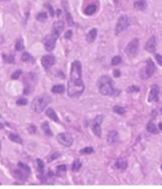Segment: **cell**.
Wrapping results in <instances>:
<instances>
[{
    "label": "cell",
    "mask_w": 162,
    "mask_h": 189,
    "mask_svg": "<svg viewBox=\"0 0 162 189\" xmlns=\"http://www.w3.org/2000/svg\"><path fill=\"white\" fill-rule=\"evenodd\" d=\"M85 90V84L82 79V64L80 61H74L71 66V73L68 82L69 96H80Z\"/></svg>",
    "instance_id": "6da1fadb"
},
{
    "label": "cell",
    "mask_w": 162,
    "mask_h": 189,
    "mask_svg": "<svg viewBox=\"0 0 162 189\" xmlns=\"http://www.w3.org/2000/svg\"><path fill=\"white\" fill-rule=\"evenodd\" d=\"M98 87L100 93L103 95L117 96V95L120 94V91L115 88V84H114V81L112 80V78L107 76V75L100 77L98 81Z\"/></svg>",
    "instance_id": "7a4b0ae2"
},
{
    "label": "cell",
    "mask_w": 162,
    "mask_h": 189,
    "mask_svg": "<svg viewBox=\"0 0 162 189\" xmlns=\"http://www.w3.org/2000/svg\"><path fill=\"white\" fill-rule=\"evenodd\" d=\"M49 102H51V97L47 94H42L34 98L31 103V108L34 112L41 113L46 109Z\"/></svg>",
    "instance_id": "3957f363"
},
{
    "label": "cell",
    "mask_w": 162,
    "mask_h": 189,
    "mask_svg": "<svg viewBox=\"0 0 162 189\" xmlns=\"http://www.w3.org/2000/svg\"><path fill=\"white\" fill-rule=\"evenodd\" d=\"M155 65H154V63L152 62L151 59H148L146 62V66L143 68V69L141 70L140 72V77L142 79H149L152 75L154 74V72H155Z\"/></svg>",
    "instance_id": "277c9868"
},
{
    "label": "cell",
    "mask_w": 162,
    "mask_h": 189,
    "mask_svg": "<svg viewBox=\"0 0 162 189\" xmlns=\"http://www.w3.org/2000/svg\"><path fill=\"white\" fill-rule=\"evenodd\" d=\"M129 24H130V21H129V17L127 15H121L118 18V21H117L116 27H115V34H119L121 32H125L127 29L129 27Z\"/></svg>",
    "instance_id": "5b68a950"
},
{
    "label": "cell",
    "mask_w": 162,
    "mask_h": 189,
    "mask_svg": "<svg viewBox=\"0 0 162 189\" xmlns=\"http://www.w3.org/2000/svg\"><path fill=\"white\" fill-rule=\"evenodd\" d=\"M138 49H139V40L135 37V39H133L132 41L129 42V44L127 45L125 49V52L129 56H135L137 52H138Z\"/></svg>",
    "instance_id": "8992f818"
},
{
    "label": "cell",
    "mask_w": 162,
    "mask_h": 189,
    "mask_svg": "<svg viewBox=\"0 0 162 189\" xmlns=\"http://www.w3.org/2000/svg\"><path fill=\"white\" fill-rule=\"evenodd\" d=\"M56 138H58V142L61 144V145L64 146V147H71L74 143L73 137H72L71 135H69V133H59V135H58Z\"/></svg>",
    "instance_id": "52a82bcc"
},
{
    "label": "cell",
    "mask_w": 162,
    "mask_h": 189,
    "mask_svg": "<svg viewBox=\"0 0 162 189\" xmlns=\"http://www.w3.org/2000/svg\"><path fill=\"white\" fill-rule=\"evenodd\" d=\"M103 115H98L96 118H95L93 125H92V130H93V133L97 136L98 138H101L102 136V130H101V125L103 122Z\"/></svg>",
    "instance_id": "ba28073f"
},
{
    "label": "cell",
    "mask_w": 162,
    "mask_h": 189,
    "mask_svg": "<svg viewBox=\"0 0 162 189\" xmlns=\"http://www.w3.org/2000/svg\"><path fill=\"white\" fill-rule=\"evenodd\" d=\"M56 40H58V39H56V37L52 36L51 34L44 37V39H43V45H44V48H46V51L51 52V51H52V50L54 49Z\"/></svg>",
    "instance_id": "9c48e42d"
},
{
    "label": "cell",
    "mask_w": 162,
    "mask_h": 189,
    "mask_svg": "<svg viewBox=\"0 0 162 189\" xmlns=\"http://www.w3.org/2000/svg\"><path fill=\"white\" fill-rule=\"evenodd\" d=\"M64 21H56L54 23V26H52V32H51V34L54 37H56V39L61 36V34L64 31Z\"/></svg>",
    "instance_id": "30bf717a"
},
{
    "label": "cell",
    "mask_w": 162,
    "mask_h": 189,
    "mask_svg": "<svg viewBox=\"0 0 162 189\" xmlns=\"http://www.w3.org/2000/svg\"><path fill=\"white\" fill-rule=\"evenodd\" d=\"M54 63H56V58L51 55H46V56H43L41 58V64L46 70H48L51 66H54Z\"/></svg>",
    "instance_id": "8fae6325"
},
{
    "label": "cell",
    "mask_w": 162,
    "mask_h": 189,
    "mask_svg": "<svg viewBox=\"0 0 162 189\" xmlns=\"http://www.w3.org/2000/svg\"><path fill=\"white\" fill-rule=\"evenodd\" d=\"M159 87L157 85H153L150 90V93H149V97H148V101L149 102H157L159 100Z\"/></svg>",
    "instance_id": "7c38bea8"
},
{
    "label": "cell",
    "mask_w": 162,
    "mask_h": 189,
    "mask_svg": "<svg viewBox=\"0 0 162 189\" xmlns=\"http://www.w3.org/2000/svg\"><path fill=\"white\" fill-rule=\"evenodd\" d=\"M156 46H157V39L155 36H152L148 40V42H146L145 50L149 53H154L156 51Z\"/></svg>",
    "instance_id": "4fadbf2b"
},
{
    "label": "cell",
    "mask_w": 162,
    "mask_h": 189,
    "mask_svg": "<svg viewBox=\"0 0 162 189\" xmlns=\"http://www.w3.org/2000/svg\"><path fill=\"white\" fill-rule=\"evenodd\" d=\"M107 141H108L109 144L113 145V144H116L119 141V135L116 130H111L110 133H108V137H107Z\"/></svg>",
    "instance_id": "5bb4252c"
},
{
    "label": "cell",
    "mask_w": 162,
    "mask_h": 189,
    "mask_svg": "<svg viewBox=\"0 0 162 189\" xmlns=\"http://www.w3.org/2000/svg\"><path fill=\"white\" fill-rule=\"evenodd\" d=\"M27 176H28V173H27L26 171L22 170V169H20L19 167L17 170L14 171V177L19 179V180H21V181L25 180V179L27 178Z\"/></svg>",
    "instance_id": "9a60e30c"
},
{
    "label": "cell",
    "mask_w": 162,
    "mask_h": 189,
    "mask_svg": "<svg viewBox=\"0 0 162 189\" xmlns=\"http://www.w3.org/2000/svg\"><path fill=\"white\" fill-rule=\"evenodd\" d=\"M97 34H98V29H92L91 31L88 32V34H87V42H88L89 44H92L93 42H95V40H96L97 37Z\"/></svg>",
    "instance_id": "2e32d148"
},
{
    "label": "cell",
    "mask_w": 162,
    "mask_h": 189,
    "mask_svg": "<svg viewBox=\"0 0 162 189\" xmlns=\"http://www.w3.org/2000/svg\"><path fill=\"white\" fill-rule=\"evenodd\" d=\"M46 116L48 118H51V120H54V122H59V119L58 114H56V111H54L52 108H47L46 111Z\"/></svg>",
    "instance_id": "e0dca14e"
},
{
    "label": "cell",
    "mask_w": 162,
    "mask_h": 189,
    "mask_svg": "<svg viewBox=\"0 0 162 189\" xmlns=\"http://www.w3.org/2000/svg\"><path fill=\"white\" fill-rule=\"evenodd\" d=\"M115 167L116 169H119V170H126L127 167H128V162L126 160L120 159L115 163Z\"/></svg>",
    "instance_id": "ac0fdd59"
},
{
    "label": "cell",
    "mask_w": 162,
    "mask_h": 189,
    "mask_svg": "<svg viewBox=\"0 0 162 189\" xmlns=\"http://www.w3.org/2000/svg\"><path fill=\"white\" fill-rule=\"evenodd\" d=\"M134 7H135V9L137 10H145L146 7H147V3L145 0H138V1H136L135 3H134Z\"/></svg>",
    "instance_id": "d6986e66"
},
{
    "label": "cell",
    "mask_w": 162,
    "mask_h": 189,
    "mask_svg": "<svg viewBox=\"0 0 162 189\" xmlns=\"http://www.w3.org/2000/svg\"><path fill=\"white\" fill-rule=\"evenodd\" d=\"M8 138H10L12 142L16 143V144H22L23 143V141H22V138L19 137V135H17V133H10L8 135Z\"/></svg>",
    "instance_id": "ffe728a7"
},
{
    "label": "cell",
    "mask_w": 162,
    "mask_h": 189,
    "mask_svg": "<svg viewBox=\"0 0 162 189\" xmlns=\"http://www.w3.org/2000/svg\"><path fill=\"white\" fill-rule=\"evenodd\" d=\"M41 128L43 130L44 133L47 136V137H52V132L51 130V127H49V123L48 122H43L41 125Z\"/></svg>",
    "instance_id": "44dd1931"
},
{
    "label": "cell",
    "mask_w": 162,
    "mask_h": 189,
    "mask_svg": "<svg viewBox=\"0 0 162 189\" xmlns=\"http://www.w3.org/2000/svg\"><path fill=\"white\" fill-rule=\"evenodd\" d=\"M147 130L151 133H158V127L155 125V123L153 122H149L147 125Z\"/></svg>",
    "instance_id": "7402d4cb"
},
{
    "label": "cell",
    "mask_w": 162,
    "mask_h": 189,
    "mask_svg": "<svg viewBox=\"0 0 162 189\" xmlns=\"http://www.w3.org/2000/svg\"><path fill=\"white\" fill-rule=\"evenodd\" d=\"M96 10H97V6L92 4V5H89L85 9V13H86L87 15H92V14H94L95 12H96Z\"/></svg>",
    "instance_id": "603a6c76"
},
{
    "label": "cell",
    "mask_w": 162,
    "mask_h": 189,
    "mask_svg": "<svg viewBox=\"0 0 162 189\" xmlns=\"http://www.w3.org/2000/svg\"><path fill=\"white\" fill-rule=\"evenodd\" d=\"M64 85H54V86L51 88V92L58 93V94H59V93H64Z\"/></svg>",
    "instance_id": "cb8c5ba5"
},
{
    "label": "cell",
    "mask_w": 162,
    "mask_h": 189,
    "mask_svg": "<svg viewBox=\"0 0 162 189\" xmlns=\"http://www.w3.org/2000/svg\"><path fill=\"white\" fill-rule=\"evenodd\" d=\"M36 164H37V170H38V172L41 175L43 174V170H44V164L43 162L41 160V159H37L36 160Z\"/></svg>",
    "instance_id": "d4e9b609"
},
{
    "label": "cell",
    "mask_w": 162,
    "mask_h": 189,
    "mask_svg": "<svg viewBox=\"0 0 162 189\" xmlns=\"http://www.w3.org/2000/svg\"><path fill=\"white\" fill-rule=\"evenodd\" d=\"M113 110H114V112L117 113V114H124V113L126 112V109L124 107H122V106H119V105H116V106H114L113 107Z\"/></svg>",
    "instance_id": "484cf974"
},
{
    "label": "cell",
    "mask_w": 162,
    "mask_h": 189,
    "mask_svg": "<svg viewBox=\"0 0 162 189\" xmlns=\"http://www.w3.org/2000/svg\"><path fill=\"white\" fill-rule=\"evenodd\" d=\"M81 167H82V163L80 162L79 160H76L74 161L73 165H72V170L74 171V172H78L80 169H81Z\"/></svg>",
    "instance_id": "4316f807"
},
{
    "label": "cell",
    "mask_w": 162,
    "mask_h": 189,
    "mask_svg": "<svg viewBox=\"0 0 162 189\" xmlns=\"http://www.w3.org/2000/svg\"><path fill=\"white\" fill-rule=\"evenodd\" d=\"M66 171H67L66 165H59V166H58V168H56V174H58L59 176H61Z\"/></svg>",
    "instance_id": "83f0119b"
},
{
    "label": "cell",
    "mask_w": 162,
    "mask_h": 189,
    "mask_svg": "<svg viewBox=\"0 0 162 189\" xmlns=\"http://www.w3.org/2000/svg\"><path fill=\"white\" fill-rule=\"evenodd\" d=\"M2 58H3V60L5 63H14V56L13 55H5L4 54L3 56H2Z\"/></svg>",
    "instance_id": "f1b7e54d"
},
{
    "label": "cell",
    "mask_w": 162,
    "mask_h": 189,
    "mask_svg": "<svg viewBox=\"0 0 162 189\" xmlns=\"http://www.w3.org/2000/svg\"><path fill=\"white\" fill-rule=\"evenodd\" d=\"M46 18H47V14L46 12H41V13H38L36 15V19L39 21H44Z\"/></svg>",
    "instance_id": "f546056e"
},
{
    "label": "cell",
    "mask_w": 162,
    "mask_h": 189,
    "mask_svg": "<svg viewBox=\"0 0 162 189\" xmlns=\"http://www.w3.org/2000/svg\"><path fill=\"white\" fill-rule=\"evenodd\" d=\"M15 49H16V51H22V50L24 49V46H23V42H22V40H18V41L16 42V45H15Z\"/></svg>",
    "instance_id": "4dcf8cb0"
},
{
    "label": "cell",
    "mask_w": 162,
    "mask_h": 189,
    "mask_svg": "<svg viewBox=\"0 0 162 189\" xmlns=\"http://www.w3.org/2000/svg\"><path fill=\"white\" fill-rule=\"evenodd\" d=\"M94 152V149L92 147H87V148H84L83 150L81 151V154H83V155H88V154H92Z\"/></svg>",
    "instance_id": "1f68e13d"
},
{
    "label": "cell",
    "mask_w": 162,
    "mask_h": 189,
    "mask_svg": "<svg viewBox=\"0 0 162 189\" xmlns=\"http://www.w3.org/2000/svg\"><path fill=\"white\" fill-rule=\"evenodd\" d=\"M31 59H32V58L30 56V54H28V53H23V54H22V56H21V60L23 62H29Z\"/></svg>",
    "instance_id": "d6a6232c"
},
{
    "label": "cell",
    "mask_w": 162,
    "mask_h": 189,
    "mask_svg": "<svg viewBox=\"0 0 162 189\" xmlns=\"http://www.w3.org/2000/svg\"><path fill=\"white\" fill-rule=\"evenodd\" d=\"M140 91V88L138 86H135V85H132L129 88H127V92L128 93H132V92H139Z\"/></svg>",
    "instance_id": "836d02e7"
},
{
    "label": "cell",
    "mask_w": 162,
    "mask_h": 189,
    "mask_svg": "<svg viewBox=\"0 0 162 189\" xmlns=\"http://www.w3.org/2000/svg\"><path fill=\"white\" fill-rule=\"evenodd\" d=\"M61 157V154H59V152H54V153H52L51 156L48 157V162H51V161H54V160H56V159H58Z\"/></svg>",
    "instance_id": "e575fe53"
},
{
    "label": "cell",
    "mask_w": 162,
    "mask_h": 189,
    "mask_svg": "<svg viewBox=\"0 0 162 189\" xmlns=\"http://www.w3.org/2000/svg\"><path fill=\"white\" fill-rule=\"evenodd\" d=\"M122 62V58L120 56H115L113 57V59H112V65H119L120 63Z\"/></svg>",
    "instance_id": "d590c367"
},
{
    "label": "cell",
    "mask_w": 162,
    "mask_h": 189,
    "mask_svg": "<svg viewBox=\"0 0 162 189\" xmlns=\"http://www.w3.org/2000/svg\"><path fill=\"white\" fill-rule=\"evenodd\" d=\"M18 167L22 169V170H24V171H26L28 174H30V168L28 167L27 165H25V164H23V163H18Z\"/></svg>",
    "instance_id": "8d00e7d4"
},
{
    "label": "cell",
    "mask_w": 162,
    "mask_h": 189,
    "mask_svg": "<svg viewBox=\"0 0 162 189\" xmlns=\"http://www.w3.org/2000/svg\"><path fill=\"white\" fill-rule=\"evenodd\" d=\"M22 74V71L21 70H17V71H15L13 73V74L11 75V78L13 80H16V79H18L19 77H20V75Z\"/></svg>",
    "instance_id": "74e56055"
},
{
    "label": "cell",
    "mask_w": 162,
    "mask_h": 189,
    "mask_svg": "<svg viewBox=\"0 0 162 189\" xmlns=\"http://www.w3.org/2000/svg\"><path fill=\"white\" fill-rule=\"evenodd\" d=\"M66 16H67V19H68V21H69V26H74L73 18H72V16L69 15V13L68 12V10H66Z\"/></svg>",
    "instance_id": "f35d334b"
},
{
    "label": "cell",
    "mask_w": 162,
    "mask_h": 189,
    "mask_svg": "<svg viewBox=\"0 0 162 189\" xmlns=\"http://www.w3.org/2000/svg\"><path fill=\"white\" fill-rule=\"evenodd\" d=\"M17 105H26L27 104V99L25 98H20V99L17 100Z\"/></svg>",
    "instance_id": "ab89813d"
},
{
    "label": "cell",
    "mask_w": 162,
    "mask_h": 189,
    "mask_svg": "<svg viewBox=\"0 0 162 189\" xmlns=\"http://www.w3.org/2000/svg\"><path fill=\"white\" fill-rule=\"evenodd\" d=\"M155 59H156V61L158 62V64L160 65V66H162V56L161 55H155Z\"/></svg>",
    "instance_id": "60d3db41"
},
{
    "label": "cell",
    "mask_w": 162,
    "mask_h": 189,
    "mask_svg": "<svg viewBox=\"0 0 162 189\" xmlns=\"http://www.w3.org/2000/svg\"><path fill=\"white\" fill-rule=\"evenodd\" d=\"M72 36H73V32H72L71 29H69V31H68V32H66V34H64V37H66L67 40L71 39Z\"/></svg>",
    "instance_id": "b9f144b4"
},
{
    "label": "cell",
    "mask_w": 162,
    "mask_h": 189,
    "mask_svg": "<svg viewBox=\"0 0 162 189\" xmlns=\"http://www.w3.org/2000/svg\"><path fill=\"white\" fill-rule=\"evenodd\" d=\"M28 130H29V133H35V132H36V127H34L33 125H30V127H28Z\"/></svg>",
    "instance_id": "7bdbcfd3"
},
{
    "label": "cell",
    "mask_w": 162,
    "mask_h": 189,
    "mask_svg": "<svg viewBox=\"0 0 162 189\" xmlns=\"http://www.w3.org/2000/svg\"><path fill=\"white\" fill-rule=\"evenodd\" d=\"M120 71H119V70H115V71H114V77H119L120 76Z\"/></svg>",
    "instance_id": "ee69618b"
},
{
    "label": "cell",
    "mask_w": 162,
    "mask_h": 189,
    "mask_svg": "<svg viewBox=\"0 0 162 189\" xmlns=\"http://www.w3.org/2000/svg\"><path fill=\"white\" fill-rule=\"evenodd\" d=\"M47 7H48V9H49V12H51V16H54V11L52 10L51 6V5H47Z\"/></svg>",
    "instance_id": "f6af8a7d"
},
{
    "label": "cell",
    "mask_w": 162,
    "mask_h": 189,
    "mask_svg": "<svg viewBox=\"0 0 162 189\" xmlns=\"http://www.w3.org/2000/svg\"><path fill=\"white\" fill-rule=\"evenodd\" d=\"M159 128H161V130H162V122L159 123Z\"/></svg>",
    "instance_id": "bcb514c9"
},
{
    "label": "cell",
    "mask_w": 162,
    "mask_h": 189,
    "mask_svg": "<svg viewBox=\"0 0 162 189\" xmlns=\"http://www.w3.org/2000/svg\"><path fill=\"white\" fill-rule=\"evenodd\" d=\"M1 1H3V2H6V1H9V0H1Z\"/></svg>",
    "instance_id": "7dc6e473"
},
{
    "label": "cell",
    "mask_w": 162,
    "mask_h": 189,
    "mask_svg": "<svg viewBox=\"0 0 162 189\" xmlns=\"http://www.w3.org/2000/svg\"><path fill=\"white\" fill-rule=\"evenodd\" d=\"M0 150H1V144H0Z\"/></svg>",
    "instance_id": "c3c4849f"
},
{
    "label": "cell",
    "mask_w": 162,
    "mask_h": 189,
    "mask_svg": "<svg viewBox=\"0 0 162 189\" xmlns=\"http://www.w3.org/2000/svg\"><path fill=\"white\" fill-rule=\"evenodd\" d=\"M115 2H116V3H117V0H115Z\"/></svg>",
    "instance_id": "681fc988"
},
{
    "label": "cell",
    "mask_w": 162,
    "mask_h": 189,
    "mask_svg": "<svg viewBox=\"0 0 162 189\" xmlns=\"http://www.w3.org/2000/svg\"><path fill=\"white\" fill-rule=\"evenodd\" d=\"M161 170H162V166H161Z\"/></svg>",
    "instance_id": "f907efd6"
}]
</instances>
